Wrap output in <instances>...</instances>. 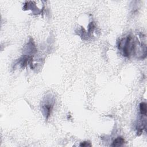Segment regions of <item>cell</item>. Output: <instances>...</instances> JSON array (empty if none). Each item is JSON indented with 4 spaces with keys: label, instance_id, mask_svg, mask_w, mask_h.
<instances>
[{
    "label": "cell",
    "instance_id": "cell-1",
    "mask_svg": "<svg viewBox=\"0 0 147 147\" xmlns=\"http://www.w3.org/2000/svg\"><path fill=\"white\" fill-rule=\"evenodd\" d=\"M125 142L124 139H122L121 137H118L114 141L113 144L112 146H121Z\"/></svg>",
    "mask_w": 147,
    "mask_h": 147
},
{
    "label": "cell",
    "instance_id": "cell-2",
    "mask_svg": "<svg viewBox=\"0 0 147 147\" xmlns=\"http://www.w3.org/2000/svg\"><path fill=\"white\" fill-rule=\"evenodd\" d=\"M140 110L141 113L143 115H146L147 114V104L145 102H142L140 105Z\"/></svg>",
    "mask_w": 147,
    "mask_h": 147
}]
</instances>
